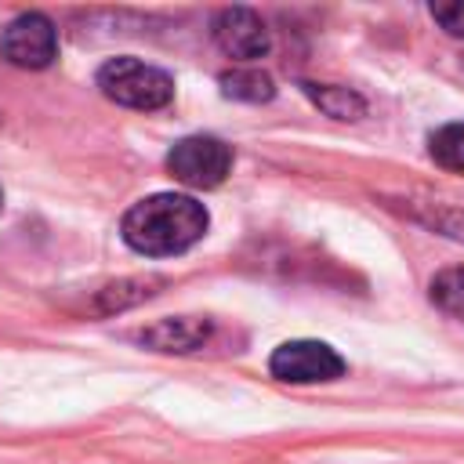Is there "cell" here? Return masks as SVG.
Instances as JSON below:
<instances>
[{"label": "cell", "instance_id": "obj_10", "mask_svg": "<svg viewBox=\"0 0 464 464\" xmlns=\"http://www.w3.org/2000/svg\"><path fill=\"white\" fill-rule=\"evenodd\" d=\"M160 283H163V279H156V276H145V279H120V283H112V286L102 290L98 308H102V312H120V308H127V304H138V301L152 297V294H156L152 286H160Z\"/></svg>", "mask_w": 464, "mask_h": 464}, {"label": "cell", "instance_id": "obj_12", "mask_svg": "<svg viewBox=\"0 0 464 464\" xmlns=\"http://www.w3.org/2000/svg\"><path fill=\"white\" fill-rule=\"evenodd\" d=\"M431 160L446 170H464V123H446L431 134Z\"/></svg>", "mask_w": 464, "mask_h": 464}, {"label": "cell", "instance_id": "obj_14", "mask_svg": "<svg viewBox=\"0 0 464 464\" xmlns=\"http://www.w3.org/2000/svg\"><path fill=\"white\" fill-rule=\"evenodd\" d=\"M431 18H435L450 36H464V0H453V4H431Z\"/></svg>", "mask_w": 464, "mask_h": 464}, {"label": "cell", "instance_id": "obj_11", "mask_svg": "<svg viewBox=\"0 0 464 464\" xmlns=\"http://www.w3.org/2000/svg\"><path fill=\"white\" fill-rule=\"evenodd\" d=\"M431 301H435L446 315H453V319L464 323V265L442 268V272L431 279Z\"/></svg>", "mask_w": 464, "mask_h": 464}, {"label": "cell", "instance_id": "obj_4", "mask_svg": "<svg viewBox=\"0 0 464 464\" xmlns=\"http://www.w3.org/2000/svg\"><path fill=\"white\" fill-rule=\"evenodd\" d=\"M272 377L290 384H319L337 381L344 373V359L326 341H283L268 359Z\"/></svg>", "mask_w": 464, "mask_h": 464}, {"label": "cell", "instance_id": "obj_15", "mask_svg": "<svg viewBox=\"0 0 464 464\" xmlns=\"http://www.w3.org/2000/svg\"><path fill=\"white\" fill-rule=\"evenodd\" d=\"M0 207H4V192H0Z\"/></svg>", "mask_w": 464, "mask_h": 464}, {"label": "cell", "instance_id": "obj_13", "mask_svg": "<svg viewBox=\"0 0 464 464\" xmlns=\"http://www.w3.org/2000/svg\"><path fill=\"white\" fill-rule=\"evenodd\" d=\"M424 221H428L435 232H442V236H450V239H460V243H464V207L435 203V210H431V214H424Z\"/></svg>", "mask_w": 464, "mask_h": 464}, {"label": "cell", "instance_id": "obj_1", "mask_svg": "<svg viewBox=\"0 0 464 464\" xmlns=\"http://www.w3.org/2000/svg\"><path fill=\"white\" fill-rule=\"evenodd\" d=\"M207 225H210V214L199 199L185 192H156L149 199H138L123 214L120 232L130 250L145 257H170L196 246Z\"/></svg>", "mask_w": 464, "mask_h": 464}, {"label": "cell", "instance_id": "obj_2", "mask_svg": "<svg viewBox=\"0 0 464 464\" xmlns=\"http://www.w3.org/2000/svg\"><path fill=\"white\" fill-rule=\"evenodd\" d=\"M98 87L109 102L127 105V109H145V112L163 109L174 98V80L163 69H156L141 58H130V54L109 58L98 69Z\"/></svg>", "mask_w": 464, "mask_h": 464}, {"label": "cell", "instance_id": "obj_6", "mask_svg": "<svg viewBox=\"0 0 464 464\" xmlns=\"http://www.w3.org/2000/svg\"><path fill=\"white\" fill-rule=\"evenodd\" d=\"M210 33H214V44L236 62H254V58H265L272 51V33L261 22V14L250 11V7L218 11Z\"/></svg>", "mask_w": 464, "mask_h": 464}, {"label": "cell", "instance_id": "obj_3", "mask_svg": "<svg viewBox=\"0 0 464 464\" xmlns=\"http://www.w3.org/2000/svg\"><path fill=\"white\" fill-rule=\"evenodd\" d=\"M167 170L188 188H218L232 170V149L214 134H188L170 145Z\"/></svg>", "mask_w": 464, "mask_h": 464}, {"label": "cell", "instance_id": "obj_8", "mask_svg": "<svg viewBox=\"0 0 464 464\" xmlns=\"http://www.w3.org/2000/svg\"><path fill=\"white\" fill-rule=\"evenodd\" d=\"M221 94L225 98H236V102H250V105H261V102H272L276 94V80L254 65H239V69H228L221 72Z\"/></svg>", "mask_w": 464, "mask_h": 464}, {"label": "cell", "instance_id": "obj_5", "mask_svg": "<svg viewBox=\"0 0 464 464\" xmlns=\"http://www.w3.org/2000/svg\"><path fill=\"white\" fill-rule=\"evenodd\" d=\"M0 54L22 69H47L58 54V33L51 18L40 11H25L14 22H7L0 36Z\"/></svg>", "mask_w": 464, "mask_h": 464}, {"label": "cell", "instance_id": "obj_9", "mask_svg": "<svg viewBox=\"0 0 464 464\" xmlns=\"http://www.w3.org/2000/svg\"><path fill=\"white\" fill-rule=\"evenodd\" d=\"M304 94L334 120H359L366 112V102L348 91V87H337V83H304Z\"/></svg>", "mask_w": 464, "mask_h": 464}, {"label": "cell", "instance_id": "obj_7", "mask_svg": "<svg viewBox=\"0 0 464 464\" xmlns=\"http://www.w3.org/2000/svg\"><path fill=\"white\" fill-rule=\"evenodd\" d=\"M214 334L210 319L199 315H174V319H160L152 326H145L138 334L141 344L156 348V352H196L207 344V337Z\"/></svg>", "mask_w": 464, "mask_h": 464}]
</instances>
